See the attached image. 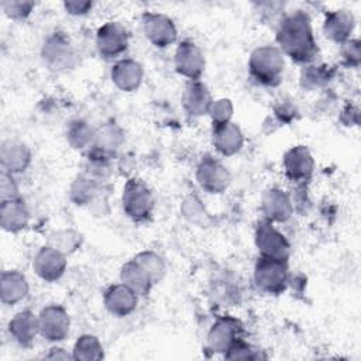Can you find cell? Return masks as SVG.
I'll use <instances>...</instances> for the list:
<instances>
[{
    "instance_id": "1",
    "label": "cell",
    "mask_w": 361,
    "mask_h": 361,
    "mask_svg": "<svg viewBox=\"0 0 361 361\" xmlns=\"http://www.w3.org/2000/svg\"><path fill=\"white\" fill-rule=\"evenodd\" d=\"M276 42L279 51L298 63H309L319 54L310 18L300 10L282 18L276 30Z\"/></svg>"
},
{
    "instance_id": "2",
    "label": "cell",
    "mask_w": 361,
    "mask_h": 361,
    "mask_svg": "<svg viewBox=\"0 0 361 361\" xmlns=\"http://www.w3.org/2000/svg\"><path fill=\"white\" fill-rule=\"evenodd\" d=\"M251 78L264 86H276L283 73V56L279 48L261 45L251 52L248 61Z\"/></svg>"
},
{
    "instance_id": "3",
    "label": "cell",
    "mask_w": 361,
    "mask_h": 361,
    "mask_svg": "<svg viewBox=\"0 0 361 361\" xmlns=\"http://www.w3.org/2000/svg\"><path fill=\"white\" fill-rule=\"evenodd\" d=\"M123 210L133 221H145L151 217L154 210V196L151 189L141 179L127 180L123 196Z\"/></svg>"
},
{
    "instance_id": "4",
    "label": "cell",
    "mask_w": 361,
    "mask_h": 361,
    "mask_svg": "<svg viewBox=\"0 0 361 361\" xmlns=\"http://www.w3.org/2000/svg\"><path fill=\"white\" fill-rule=\"evenodd\" d=\"M255 245L264 258L286 262L290 255L289 241L267 219L259 220L255 227Z\"/></svg>"
},
{
    "instance_id": "5",
    "label": "cell",
    "mask_w": 361,
    "mask_h": 361,
    "mask_svg": "<svg viewBox=\"0 0 361 361\" xmlns=\"http://www.w3.org/2000/svg\"><path fill=\"white\" fill-rule=\"evenodd\" d=\"M44 63L52 71H68L76 65V54L63 32L51 34L41 49Z\"/></svg>"
},
{
    "instance_id": "6",
    "label": "cell",
    "mask_w": 361,
    "mask_h": 361,
    "mask_svg": "<svg viewBox=\"0 0 361 361\" xmlns=\"http://www.w3.org/2000/svg\"><path fill=\"white\" fill-rule=\"evenodd\" d=\"M254 281L257 286L272 295L285 290L288 285V265L283 261L259 257L254 268Z\"/></svg>"
},
{
    "instance_id": "7",
    "label": "cell",
    "mask_w": 361,
    "mask_h": 361,
    "mask_svg": "<svg viewBox=\"0 0 361 361\" xmlns=\"http://www.w3.org/2000/svg\"><path fill=\"white\" fill-rule=\"evenodd\" d=\"M39 336L47 341L59 343L62 341L71 327V319L66 309L61 305H48L38 314Z\"/></svg>"
},
{
    "instance_id": "8",
    "label": "cell",
    "mask_w": 361,
    "mask_h": 361,
    "mask_svg": "<svg viewBox=\"0 0 361 361\" xmlns=\"http://www.w3.org/2000/svg\"><path fill=\"white\" fill-rule=\"evenodd\" d=\"M96 48L106 59L117 58L128 48V32L126 27L117 21L103 24L96 32Z\"/></svg>"
},
{
    "instance_id": "9",
    "label": "cell",
    "mask_w": 361,
    "mask_h": 361,
    "mask_svg": "<svg viewBox=\"0 0 361 361\" xmlns=\"http://www.w3.org/2000/svg\"><path fill=\"white\" fill-rule=\"evenodd\" d=\"M196 179L203 190L212 195H219L228 188L231 176L220 161L206 155L197 165Z\"/></svg>"
},
{
    "instance_id": "10",
    "label": "cell",
    "mask_w": 361,
    "mask_h": 361,
    "mask_svg": "<svg viewBox=\"0 0 361 361\" xmlns=\"http://www.w3.org/2000/svg\"><path fill=\"white\" fill-rule=\"evenodd\" d=\"M141 23L147 39L154 47L166 48L176 41L178 31L168 16L161 13H144Z\"/></svg>"
},
{
    "instance_id": "11",
    "label": "cell",
    "mask_w": 361,
    "mask_h": 361,
    "mask_svg": "<svg viewBox=\"0 0 361 361\" xmlns=\"http://www.w3.org/2000/svg\"><path fill=\"white\" fill-rule=\"evenodd\" d=\"M66 254L52 245H44L34 257L32 268L38 278L45 282L58 281L66 271Z\"/></svg>"
},
{
    "instance_id": "12",
    "label": "cell",
    "mask_w": 361,
    "mask_h": 361,
    "mask_svg": "<svg viewBox=\"0 0 361 361\" xmlns=\"http://www.w3.org/2000/svg\"><path fill=\"white\" fill-rule=\"evenodd\" d=\"M173 63L175 71L189 80H199L204 71V56L192 41H182L176 47Z\"/></svg>"
},
{
    "instance_id": "13",
    "label": "cell",
    "mask_w": 361,
    "mask_h": 361,
    "mask_svg": "<svg viewBox=\"0 0 361 361\" xmlns=\"http://www.w3.org/2000/svg\"><path fill=\"white\" fill-rule=\"evenodd\" d=\"M283 169L292 182H306L314 169V159L303 145L292 147L283 155Z\"/></svg>"
},
{
    "instance_id": "14",
    "label": "cell",
    "mask_w": 361,
    "mask_h": 361,
    "mask_svg": "<svg viewBox=\"0 0 361 361\" xmlns=\"http://www.w3.org/2000/svg\"><path fill=\"white\" fill-rule=\"evenodd\" d=\"M103 302L109 313L116 317H124L135 310L138 303V295L121 282L107 288Z\"/></svg>"
},
{
    "instance_id": "15",
    "label": "cell",
    "mask_w": 361,
    "mask_h": 361,
    "mask_svg": "<svg viewBox=\"0 0 361 361\" xmlns=\"http://www.w3.org/2000/svg\"><path fill=\"white\" fill-rule=\"evenodd\" d=\"M238 324L231 317H220L210 327L206 344L213 353H226L238 340Z\"/></svg>"
},
{
    "instance_id": "16",
    "label": "cell",
    "mask_w": 361,
    "mask_h": 361,
    "mask_svg": "<svg viewBox=\"0 0 361 361\" xmlns=\"http://www.w3.org/2000/svg\"><path fill=\"white\" fill-rule=\"evenodd\" d=\"M212 142L216 151L224 157L237 154L244 144V137L240 127L231 121L213 124Z\"/></svg>"
},
{
    "instance_id": "17",
    "label": "cell",
    "mask_w": 361,
    "mask_h": 361,
    "mask_svg": "<svg viewBox=\"0 0 361 361\" xmlns=\"http://www.w3.org/2000/svg\"><path fill=\"white\" fill-rule=\"evenodd\" d=\"M0 161L3 172L16 175L24 172L31 164L30 148L20 141H4L0 151Z\"/></svg>"
},
{
    "instance_id": "18",
    "label": "cell",
    "mask_w": 361,
    "mask_h": 361,
    "mask_svg": "<svg viewBox=\"0 0 361 361\" xmlns=\"http://www.w3.org/2000/svg\"><path fill=\"white\" fill-rule=\"evenodd\" d=\"M113 83L123 92L137 90L142 82V66L134 59H120L116 62L110 72Z\"/></svg>"
},
{
    "instance_id": "19",
    "label": "cell",
    "mask_w": 361,
    "mask_h": 361,
    "mask_svg": "<svg viewBox=\"0 0 361 361\" xmlns=\"http://www.w3.org/2000/svg\"><path fill=\"white\" fill-rule=\"evenodd\" d=\"M262 213L265 219L272 223H283L293 213L292 200L281 189H268L262 196Z\"/></svg>"
},
{
    "instance_id": "20",
    "label": "cell",
    "mask_w": 361,
    "mask_h": 361,
    "mask_svg": "<svg viewBox=\"0 0 361 361\" xmlns=\"http://www.w3.org/2000/svg\"><path fill=\"white\" fill-rule=\"evenodd\" d=\"M28 209L20 197L0 200V224L4 231L18 233L28 226Z\"/></svg>"
},
{
    "instance_id": "21",
    "label": "cell",
    "mask_w": 361,
    "mask_h": 361,
    "mask_svg": "<svg viewBox=\"0 0 361 361\" xmlns=\"http://www.w3.org/2000/svg\"><path fill=\"white\" fill-rule=\"evenodd\" d=\"M354 25V16L348 10H334L326 14L323 31L329 39L337 44H344L350 39Z\"/></svg>"
},
{
    "instance_id": "22",
    "label": "cell",
    "mask_w": 361,
    "mask_h": 361,
    "mask_svg": "<svg viewBox=\"0 0 361 361\" xmlns=\"http://www.w3.org/2000/svg\"><path fill=\"white\" fill-rule=\"evenodd\" d=\"M8 334L20 345H31L37 334H39L38 316L31 310H21L8 322Z\"/></svg>"
},
{
    "instance_id": "23",
    "label": "cell",
    "mask_w": 361,
    "mask_h": 361,
    "mask_svg": "<svg viewBox=\"0 0 361 361\" xmlns=\"http://www.w3.org/2000/svg\"><path fill=\"white\" fill-rule=\"evenodd\" d=\"M213 99L209 89L200 80H189L182 93V104L188 114L203 116L209 113Z\"/></svg>"
},
{
    "instance_id": "24",
    "label": "cell",
    "mask_w": 361,
    "mask_h": 361,
    "mask_svg": "<svg viewBox=\"0 0 361 361\" xmlns=\"http://www.w3.org/2000/svg\"><path fill=\"white\" fill-rule=\"evenodd\" d=\"M28 293L27 278L17 269L3 271L0 275V300L4 305L14 306Z\"/></svg>"
},
{
    "instance_id": "25",
    "label": "cell",
    "mask_w": 361,
    "mask_h": 361,
    "mask_svg": "<svg viewBox=\"0 0 361 361\" xmlns=\"http://www.w3.org/2000/svg\"><path fill=\"white\" fill-rule=\"evenodd\" d=\"M120 279L124 285L133 289L138 296L148 295L154 285V281L151 279V276L134 258L123 265L120 272Z\"/></svg>"
},
{
    "instance_id": "26",
    "label": "cell",
    "mask_w": 361,
    "mask_h": 361,
    "mask_svg": "<svg viewBox=\"0 0 361 361\" xmlns=\"http://www.w3.org/2000/svg\"><path fill=\"white\" fill-rule=\"evenodd\" d=\"M96 138V131L85 120L71 121L66 130V140L69 145L75 149H85L93 145Z\"/></svg>"
},
{
    "instance_id": "27",
    "label": "cell",
    "mask_w": 361,
    "mask_h": 361,
    "mask_svg": "<svg viewBox=\"0 0 361 361\" xmlns=\"http://www.w3.org/2000/svg\"><path fill=\"white\" fill-rule=\"evenodd\" d=\"M71 199L72 202H75V204L83 206V204H89L90 202H93V199L97 195V179H94L90 175H79L69 190Z\"/></svg>"
},
{
    "instance_id": "28",
    "label": "cell",
    "mask_w": 361,
    "mask_h": 361,
    "mask_svg": "<svg viewBox=\"0 0 361 361\" xmlns=\"http://www.w3.org/2000/svg\"><path fill=\"white\" fill-rule=\"evenodd\" d=\"M72 357L73 360H82V361L102 360L104 357L103 345L96 336L83 334L76 340L72 350Z\"/></svg>"
},
{
    "instance_id": "29",
    "label": "cell",
    "mask_w": 361,
    "mask_h": 361,
    "mask_svg": "<svg viewBox=\"0 0 361 361\" xmlns=\"http://www.w3.org/2000/svg\"><path fill=\"white\" fill-rule=\"evenodd\" d=\"M123 142V133L118 127L110 124L103 127L100 131H96V138L93 142V148L103 151L106 154L114 152L118 145Z\"/></svg>"
},
{
    "instance_id": "30",
    "label": "cell",
    "mask_w": 361,
    "mask_h": 361,
    "mask_svg": "<svg viewBox=\"0 0 361 361\" xmlns=\"http://www.w3.org/2000/svg\"><path fill=\"white\" fill-rule=\"evenodd\" d=\"M134 259L147 271V274L151 276L154 283L161 281L162 276L165 275L166 265H165L164 258L159 254L149 251V250L141 251L134 257Z\"/></svg>"
},
{
    "instance_id": "31",
    "label": "cell",
    "mask_w": 361,
    "mask_h": 361,
    "mask_svg": "<svg viewBox=\"0 0 361 361\" xmlns=\"http://www.w3.org/2000/svg\"><path fill=\"white\" fill-rule=\"evenodd\" d=\"M80 234L73 231V230H61L49 237V245L55 247L56 250L62 251L63 254H71L76 251L80 245Z\"/></svg>"
},
{
    "instance_id": "32",
    "label": "cell",
    "mask_w": 361,
    "mask_h": 361,
    "mask_svg": "<svg viewBox=\"0 0 361 361\" xmlns=\"http://www.w3.org/2000/svg\"><path fill=\"white\" fill-rule=\"evenodd\" d=\"M302 85L303 87L313 89L319 87L323 83L329 80V71L324 69V66H316V65H307L302 71Z\"/></svg>"
},
{
    "instance_id": "33",
    "label": "cell",
    "mask_w": 361,
    "mask_h": 361,
    "mask_svg": "<svg viewBox=\"0 0 361 361\" xmlns=\"http://www.w3.org/2000/svg\"><path fill=\"white\" fill-rule=\"evenodd\" d=\"M233 103L230 99H217L213 100L209 109V116L212 117L213 124H220V123H227L231 121L233 116Z\"/></svg>"
},
{
    "instance_id": "34",
    "label": "cell",
    "mask_w": 361,
    "mask_h": 361,
    "mask_svg": "<svg viewBox=\"0 0 361 361\" xmlns=\"http://www.w3.org/2000/svg\"><path fill=\"white\" fill-rule=\"evenodd\" d=\"M3 11L8 18L25 20L35 7L34 1H3Z\"/></svg>"
},
{
    "instance_id": "35",
    "label": "cell",
    "mask_w": 361,
    "mask_h": 361,
    "mask_svg": "<svg viewBox=\"0 0 361 361\" xmlns=\"http://www.w3.org/2000/svg\"><path fill=\"white\" fill-rule=\"evenodd\" d=\"M224 357L228 360H259L265 358L259 354L258 350H254L250 344L237 340L226 353Z\"/></svg>"
},
{
    "instance_id": "36",
    "label": "cell",
    "mask_w": 361,
    "mask_h": 361,
    "mask_svg": "<svg viewBox=\"0 0 361 361\" xmlns=\"http://www.w3.org/2000/svg\"><path fill=\"white\" fill-rule=\"evenodd\" d=\"M343 62L350 68H357L360 65V41L358 39H348L343 44L341 48Z\"/></svg>"
},
{
    "instance_id": "37",
    "label": "cell",
    "mask_w": 361,
    "mask_h": 361,
    "mask_svg": "<svg viewBox=\"0 0 361 361\" xmlns=\"http://www.w3.org/2000/svg\"><path fill=\"white\" fill-rule=\"evenodd\" d=\"M183 214L185 217H188L190 221L193 223H204V219H206V213H204V209L202 207L200 202L190 196L188 197L185 202H183Z\"/></svg>"
},
{
    "instance_id": "38",
    "label": "cell",
    "mask_w": 361,
    "mask_h": 361,
    "mask_svg": "<svg viewBox=\"0 0 361 361\" xmlns=\"http://www.w3.org/2000/svg\"><path fill=\"white\" fill-rule=\"evenodd\" d=\"M18 197V188L14 182V178L11 173L1 172L0 175V200H8V199H17Z\"/></svg>"
},
{
    "instance_id": "39",
    "label": "cell",
    "mask_w": 361,
    "mask_h": 361,
    "mask_svg": "<svg viewBox=\"0 0 361 361\" xmlns=\"http://www.w3.org/2000/svg\"><path fill=\"white\" fill-rule=\"evenodd\" d=\"M63 7H65L66 13H69L72 16H85L92 10L93 3L92 1H78V0H75V1H65Z\"/></svg>"
},
{
    "instance_id": "40",
    "label": "cell",
    "mask_w": 361,
    "mask_h": 361,
    "mask_svg": "<svg viewBox=\"0 0 361 361\" xmlns=\"http://www.w3.org/2000/svg\"><path fill=\"white\" fill-rule=\"evenodd\" d=\"M63 350L62 348H52L51 350V354L45 355L47 358H61V360H66V358H73L72 355L66 354V353H62Z\"/></svg>"
}]
</instances>
